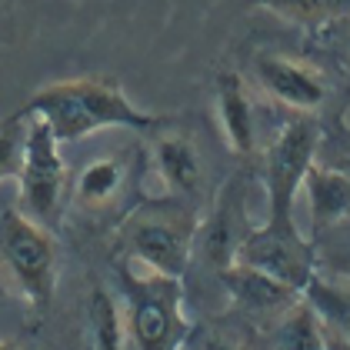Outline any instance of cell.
<instances>
[{"instance_id":"obj_1","label":"cell","mask_w":350,"mask_h":350,"mask_svg":"<svg viewBox=\"0 0 350 350\" xmlns=\"http://www.w3.org/2000/svg\"><path fill=\"white\" fill-rule=\"evenodd\" d=\"M24 117H40L54 131L57 144H74L100 131H157L163 117L137 107L113 77H70L40 87L30 97Z\"/></svg>"},{"instance_id":"obj_2","label":"cell","mask_w":350,"mask_h":350,"mask_svg":"<svg viewBox=\"0 0 350 350\" xmlns=\"http://www.w3.org/2000/svg\"><path fill=\"white\" fill-rule=\"evenodd\" d=\"M120 307L131 350H184L190 334L184 277H167L127 260L120 267Z\"/></svg>"},{"instance_id":"obj_3","label":"cell","mask_w":350,"mask_h":350,"mask_svg":"<svg viewBox=\"0 0 350 350\" xmlns=\"http://www.w3.org/2000/svg\"><path fill=\"white\" fill-rule=\"evenodd\" d=\"M197 214L187 200L161 197L144 200L124 217L117 243L124 257L144 270H157L167 277H184L193 257V237H197Z\"/></svg>"},{"instance_id":"obj_4","label":"cell","mask_w":350,"mask_h":350,"mask_svg":"<svg viewBox=\"0 0 350 350\" xmlns=\"http://www.w3.org/2000/svg\"><path fill=\"white\" fill-rule=\"evenodd\" d=\"M0 270L7 284L33 310H47L57 291L60 247L51 227L27 217L21 207L0 211Z\"/></svg>"},{"instance_id":"obj_5","label":"cell","mask_w":350,"mask_h":350,"mask_svg":"<svg viewBox=\"0 0 350 350\" xmlns=\"http://www.w3.org/2000/svg\"><path fill=\"white\" fill-rule=\"evenodd\" d=\"M234 264L270 273L273 280L294 287L297 294H307L317 280L314 241L297 227L294 217H267L264 224H254L237 247Z\"/></svg>"},{"instance_id":"obj_6","label":"cell","mask_w":350,"mask_h":350,"mask_svg":"<svg viewBox=\"0 0 350 350\" xmlns=\"http://www.w3.org/2000/svg\"><path fill=\"white\" fill-rule=\"evenodd\" d=\"M27 120V134H24V161L17 170V184H21V211L33 220H40L44 227L57 224L60 207H64V193H67V167L60 157V144L54 131L47 127V120L40 117H24Z\"/></svg>"},{"instance_id":"obj_7","label":"cell","mask_w":350,"mask_h":350,"mask_svg":"<svg viewBox=\"0 0 350 350\" xmlns=\"http://www.w3.org/2000/svg\"><path fill=\"white\" fill-rule=\"evenodd\" d=\"M317 144H321V131L307 117L284 124V131L273 137L264 157L267 217H294V200L317 157Z\"/></svg>"},{"instance_id":"obj_8","label":"cell","mask_w":350,"mask_h":350,"mask_svg":"<svg viewBox=\"0 0 350 350\" xmlns=\"http://www.w3.org/2000/svg\"><path fill=\"white\" fill-rule=\"evenodd\" d=\"M247 200H250L247 177H234L227 187L220 190L211 217H204V220L197 224L193 250H200L204 260L217 267V273L234 264L237 247H241V241L250 234V227H254L250 211H247Z\"/></svg>"},{"instance_id":"obj_9","label":"cell","mask_w":350,"mask_h":350,"mask_svg":"<svg viewBox=\"0 0 350 350\" xmlns=\"http://www.w3.org/2000/svg\"><path fill=\"white\" fill-rule=\"evenodd\" d=\"M254 74L260 87L277 104L300 113H314L327 100V83L321 70L287 54H260L254 60Z\"/></svg>"},{"instance_id":"obj_10","label":"cell","mask_w":350,"mask_h":350,"mask_svg":"<svg viewBox=\"0 0 350 350\" xmlns=\"http://www.w3.org/2000/svg\"><path fill=\"white\" fill-rule=\"evenodd\" d=\"M220 284L227 287V294L234 300V307L241 310L247 321H257L260 327L273 323L287 307H294L304 294H297L294 287L273 280L270 273H260L243 264H230L220 270Z\"/></svg>"},{"instance_id":"obj_11","label":"cell","mask_w":350,"mask_h":350,"mask_svg":"<svg viewBox=\"0 0 350 350\" xmlns=\"http://www.w3.org/2000/svg\"><path fill=\"white\" fill-rule=\"evenodd\" d=\"M150 163L163 187V197L187 200L200 190L204 163L190 137L177 134V131H161V137H154V147H150Z\"/></svg>"},{"instance_id":"obj_12","label":"cell","mask_w":350,"mask_h":350,"mask_svg":"<svg viewBox=\"0 0 350 350\" xmlns=\"http://www.w3.org/2000/svg\"><path fill=\"white\" fill-rule=\"evenodd\" d=\"M304 197L310 207V237H321L327 230L340 227L350 220V174L337 167H323L310 163L307 177H304Z\"/></svg>"},{"instance_id":"obj_13","label":"cell","mask_w":350,"mask_h":350,"mask_svg":"<svg viewBox=\"0 0 350 350\" xmlns=\"http://www.w3.org/2000/svg\"><path fill=\"white\" fill-rule=\"evenodd\" d=\"M214 97L227 147L241 157H250L257 150V113H254V100L247 94V83L241 81V74L220 70L214 83Z\"/></svg>"},{"instance_id":"obj_14","label":"cell","mask_w":350,"mask_h":350,"mask_svg":"<svg viewBox=\"0 0 350 350\" xmlns=\"http://www.w3.org/2000/svg\"><path fill=\"white\" fill-rule=\"evenodd\" d=\"M131 187V163L120 154H107V157H94L90 163H83V170L74 180V200L90 214H104L110 211L124 190Z\"/></svg>"},{"instance_id":"obj_15","label":"cell","mask_w":350,"mask_h":350,"mask_svg":"<svg viewBox=\"0 0 350 350\" xmlns=\"http://www.w3.org/2000/svg\"><path fill=\"white\" fill-rule=\"evenodd\" d=\"M260 350H327V327L314 300L304 294L294 307L267 323Z\"/></svg>"},{"instance_id":"obj_16","label":"cell","mask_w":350,"mask_h":350,"mask_svg":"<svg viewBox=\"0 0 350 350\" xmlns=\"http://www.w3.org/2000/svg\"><path fill=\"white\" fill-rule=\"evenodd\" d=\"M87 344L90 350H131L120 300L107 287H94L87 304Z\"/></svg>"},{"instance_id":"obj_17","label":"cell","mask_w":350,"mask_h":350,"mask_svg":"<svg viewBox=\"0 0 350 350\" xmlns=\"http://www.w3.org/2000/svg\"><path fill=\"white\" fill-rule=\"evenodd\" d=\"M250 3L273 14V17H280V21H287V24L310 30L350 17V0H250Z\"/></svg>"},{"instance_id":"obj_18","label":"cell","mask_w":350,"mask_h":350,"mask_svg":"<svg viewBox=\"0 0 350 350\" xmlns=\"http://www.w3.org/2000/svg\"><path fill=\"white\" fill-rule=\"evenodd\" d=\"M24 134H27V120L17 110L14 117L0 120V180H17V170L24 161Z\"/></svg>"},{"instance_id":"obj_19","label":"cell","mask_w":350,"mask_h":350,"mask_svg":"<svg viewBox=\"0 0 350 350\" xmlns=\"http://www.w3.org/2000/svg\"><path fill=\"white\" fill-rule=\"evenodd\" d=\"M184 350H241L230 337H224L220 330H211V327H190L187 334V344H184Z\"/></svg>"},{"instance_id":"obj_20","label":"cell","mask_w":350,"mask_h":350,"mask_svg":"<svg viewBox=\"0 0 350 350\" xmlns=\"http://www.w3.org/2000/svg\"><path fill=\"white\" fill-rule=\"evenodd\" d=\"M323 327H327V350H350V337L340 327H334L330 321H323Z\"/></svg>"},{"instance_id":"obj_21","label":"cell","mask_w":350,"mask_h":350,"mask_svg":"<svg viewBox=\"0 0 350 350\" xmlns=\"http://www.w3.org/2000/svg\"><path fill=\"white\" fill-rule=\"evenodd\" d=\"M7 277H3V270H0V300H3V294H7V284H3Z\"/></svg>"},{"instance_id":"obj_22","label":"cell","mask_w":350,"mask_h":350,"mask_svg":"<svg viewBox=\"0 0 350 350\" xmlns=\"http://www.w3.org/2000/svg\"><path fill=\"white\" fill-rule=\"evenodd\" d=\"M0 350H21L17 344H7V340H0Z\"/></svg>"},{"instance_id":"obj_23","label":"cell","mask_w":350,"mask_h":350,"mask_svg":"<svg viewBox=\"0 0 350 350\" xmlns=\"http://www.w3.org/2000/svg\"><path fill=\"white\" fill-rule=\"evenodd\" d=\"M347 44H350V37H347Z\"/></svg>"}]
</instances>
